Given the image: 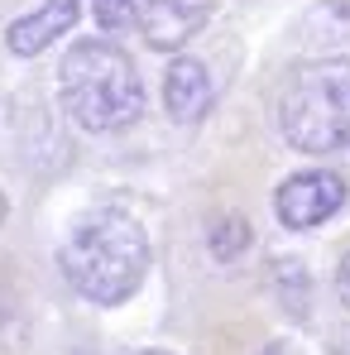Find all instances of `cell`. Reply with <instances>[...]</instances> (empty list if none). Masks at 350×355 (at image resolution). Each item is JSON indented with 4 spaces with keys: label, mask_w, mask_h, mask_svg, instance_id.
I'll return each instance as SVG.
<instances>
[{
    "label": "cell",
    "mask_w": 350,
    "mask_h": 355,
    "mask_svg": "<svg viewBox=\"0 0 350 355\" xmlns=\"http://www.w3.org/2000/svg\"><path fill=\"white\" fill-rule=\"evenodd\" d=\"M58 269L87 302L116 307L149 274V236L125 211H91L67 231L58 250Z\"/></svg>",
    "instance_id": "1"
},
{
    "label": "cell",
    "mask_w": 350,
    "mask_h": 355,
    "mask_svg": "<svg viewBox=\"0 0 350 355\" xmlns=\"http://www.w3.org/2000/svg\"><path fill=\"white\" fill-rule=\"evenodd\" d=\"M77 15H82L77 0H44L39 10L19 15V19L5 29V44H10L15 58H34V53H44L53 39H62V34L77 24Z\"/></svg>",
    "instance_id": "6"
},
{
    "label": "cell",
    "mask_w": 350,
    "mask_h": 355,
    "mask_svg": "<svg viewBox=\"0 0 350 355\" xmlns=\"http://www.w3.org/2000/svg\"><path fill=\"white\" fill-rule=\"evenodd\" d=\"M91 15H96V24L101 29H125V24H134V0H91Z\"/></svg>",
    "instance_id": "9"
},
{
    "label": "cell",
    "mask_w": 350,
    "mask_h": 355,
    "mask_svg": "<svg viewBox=\"0 0 350 355\" xmlns=\"http://www.w3.org/2000/svg\"><path fill=\"white\" fill-rule=\"evenodd\" d=\"M283 139L302 154H336L350 144V58L302 62L279 101Z\"/></svg>",
    "instance_id": "3"
},
{
    "label": "cell",
    "mask_w": 350,
    "mask_h": 355,
    "mask_svg": "<svg viewBox=\"0 0 350 355\" xmlns=\"http://www.w3.org/2000/svg\"><path fill=\"white\" fill-rule=\"evenodd\" d=\"M211 5L216 0H139L134 5V24L144 29L149 49L173 53L211 19Z\"/></svg>",
    "instance_id": "5"
},
{
    "label": "cell",
    "mask_w": 350,
    "mask_h": 355,
    "mask_svg": "<svg viewBox=\"0 0 350 355\" xmlns=\"http://www.w3.org/2000/svg\"><path fill=\"white\" fill-rule=\"evenodd\" d=\"M336 293H341V302L350 307V254L341 259V269H336Z\"/></svg>",
    "instance_id": "11"
},
{
    "label": "cell",
    "mask_w": 350,
    "mask_h": 355,
    "mask_svg": "<svg viewBox=\"0 0 350 355\" xmlns=\"http://www.w3.org/2000/svg\"><path fill=\"white\" fill-rule=\"evenodd\" d=\"M5 216H10V202H5V192H0V226H5Z\"/></svg>",
    "instance_id": "12"
},
{
    "label": "cell",
    "mask_w": 350,
    "mask_h": 355,
    "mask_svg": "<svg viewBox=\"0 0 350 355\" xmlns=\"http://www.w3.org/2000/svg\"><path fill=\"white\" fill-rule=\"evenodd\" d=\"M58 96L62 111L82 130H125L144 116V82L125 49L106 39H82L67 49L58 67Z\"/></svg>",
    "instance_id": "2"
},
{
    "label": "cell",
    "mask_w": 350,
    "mask_h": 355,
    "mask_svg": "<svg viewBox=\"0 0 350 355\" xmlns=\"http://www.w3.org/2000/svg\"><path fill=\"white\" fill-rule=\"evenodd\" d=\"M250 221L245 216H221V221H211V236H207V245H211V254L216 259H240L245 250H250Z\"/></svg>",
    "instance_id": "8"
},
{
    "label": "cell",
    "mask_w": 350,
    "mask_h": 355,
    "mask_svg": "<svg viewBox=\"0 0 350 355\" xmlns=\"http://www.w3.org/2000/svg\"><path fill=\"white\" fill-rule=\"evenodd\" d=\"M346 202V182L326 168H307V173H292L279 192H274V211L288 231H312L322 221H331Z\"/></svg>",
    "instance_id": "4"
},
{
    "label": "cell",
    "mask_w": 350,
    "mask_h": 355,
    "mask_svg": "<svg viewBox=\"0 0 350 355\" xmlns=\"http://www.w3.org/2000/svg\"><path fill=\"white\" fill-rule=\"evenodd\" d=\"M144 355H168V351H144Z\"/></svg>",
    "instance_id": "13"
},
{
    "label": "cell",
    "mask_w": 350,
    "mask_h": 355,
    "mask_svg": "<svg viewBox=\"0 0 350 355\" xmlns=\"http://www.w3.org/2000/svg\"><path fill=\"white\" fill-rule=\"evenodd\" d=\"M326 355H350V327H336L326 336Z\"/></svg>",
    "instance_id": "10"
},
{
    "label": "cell",
    "mask_w": 350,
    "mask_h": 355,
    "mask_svg": "<svg viewBox=\"0 0 350 355\" xmlns=\"http://www.w3.org/2000/svg\"><path fill=\"white\" fill-rule=\"evenodd\" d=\"M216 92H211V77L197 58H177L168 72H164V106L177 125H197V120L211 111Z\"/></svg>",
    "instance_id": "7"
}]
</instances>
